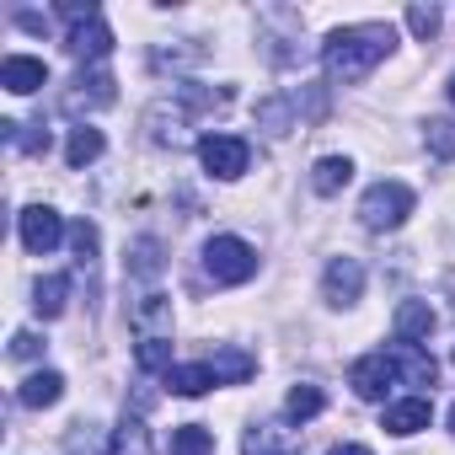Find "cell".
Listing matches in <instances>:
<instances>
[{
  "mask_svg": "<svg viewBox=\"0 0 455 455\" xmlns=\"http://www.w3.org/2000/svg\"><path fill=\"white\" fill-rule=\"evenodd\" d=\"M225 102H231V86H193V81H182V86H172L166 97H156L150 108H145V134H150V145H161V150H188V145H198L193 140V124L204 118V113H220Z\"/></svg>",
  "mask_w": 455,
  "mask_h": 455,
  "instance_id": "obj_1",
  "label": "cell"
},
{
  "mask_svg": "<svg viewBox=\"0 0 455 455\" xmlns=\"http://www.w3.org/2000/svg\"><path fill=\"white\" fill-rule=\"evenodd\" d=\"M391 49H396L391 22H354V28H338V33L322 38V70L348 86V81H364Z\"/></svg>",
  "mask_w": 455,
  "mask_h": 455,
  "instance_id": "obj_2",
  "label": "cell"
},
{
  "mask_svg": "<svg viewBox=\"0 0 455 455\" xmlns=\"http://www.w3.org/2000/svg\"><path fill=\"white\" fill-rule=\"evenodd\" d=\"M60 17L70 22V33H65V49L92 70V65H102L108 54H113V28L102 22V12L92 6V0H86V6H81V0H70V6H60Z\"/></svg>",
  "mask_w": 455,
  "mask_h": 455,
  "instance_id": "obj_3",
  "label": "cell"
},
{
  "mask_svg": "<svg viewBox=\"0 0 455 455\" xmlns=\"http://www.w3.org/2000/svg\"><path fill=\"white\" fill-rule=\"evenodd\" d=\"M412 188L407 182H375V188H364V198H359V225L364 231H396V225L412 214Z\"/></svg>",
  "mask_w": 455,
  "mask_h": 455,
  "instance_id": "obj_4",
  "label": "cell"
},
{
  "mask_svg": "<svg viewBox=\"0 0 455 455\" xmlns=\"http://www.w3.org/2000/svg\"><path fill=\"white\" fill-rule=\"evenodd\" d=\"M204 274L214 284H247L258 274V252L242 236H209L204 242Z\"/></svg>",
  "mask_w": 455,
  "mask_h": 455,
  "instance_id": "obj_5",
  "label": "cell"
},
{
  "mask_svg": "<svg viewBox=\"0 0 455 455\" xmlns=\"http://www.w3.org/2000/svg\"><path fill=\"white\" fill-rule=\"evenodd\" d=\"M198 161H204L209 177L236 182V177L252 166V145H247L242 134H204V140H198Z\"/></svg>",
  "mask_w": 455,
  "mask_h": 455,
  "instance_id": "obj_6",
  "label": "cell"
},
{
  "mask_svg": "<svg viewBox=\"0 0 455 455\" xmlns=\"http://www.w3.org/2000/svg\"><path fill=\"white\" fill-rule=\"evenodd\" d=\"M17 236H22V247H28L33 258H49V252L65 242V220H60V209H49V204H28V209L17 214Z\"/></svg>",
  "mask_w": 455,
  "mask_h": 455,
  "instance_id": "obj_7",
  "label": "cell"
},
{
  "mask_svg": "<svg viewBox=\"0 0 455 455\" xmlns=\"http://www.w3.org/2000/svg\"><path fill=\"white\" fill-rule=\"evenodd\" d=\"M113 102H118L113 76H108V70H97V65H92V70H81V76L65 86V97H60V108H65V113H76V118H81V113H102V108H113Z\"/></svg>",
  "mask_w": 455,
  "mask_h": 455,
  "instance_id": "obj_8",
  "label": "cell"
},
{
  "mask_svg": "<svg viewBox=\"0 0 455 455\" xmlns=\"http://www.w3.org/2000/svg\"><path fill=\"white\" fill-rule=\"evenodd\" d=\"M348 386H354V396H359V402H386V396H391V386H396V364H391V354L380 348V354L354 359Z\"/></svg>",
  "mask_w": 455,
  "mask_h": 455,
  "instance_id": "obj_9",
  "label": "cell"
},
{
  "mask_svg": "<svg viewBox=\"0 0 455 455\" xmlns=\"http://www.w3.org/2000/svg\"><path fill=\"white\" fill-rule=\"evenodd\" d=\"M129 327H134V343L145 338H172V300L161 290H140L129 300Z\"/></svg>",
  "mask_w": 455,
  "mask_h": 455,
  "instance_id": "obj_10",
  "label": "cell"
},
{
  "mask_svg": "<svg viewBox=\"0 0 455 455\" xmlns=\"http://www.w3.org/2000/svg\"><path fill=\"white\" fill-rule=\"evenodd\" d=\"M322 295H327V306H338V311L359 306V295H364V263H359V258H332L327 274H322Z\"/></svg>",
  "mask_w": 455,
  "mask_h": 455,
  "instance_id": "obj_11",
  "label": "cell"
},
{
  "mask_svg": "<svg viewBox=\"0 0 455 455\" xmlns=\"http://www.w3.org/2000/svg\"><path fill=\"white\" fill-rule=\"evenodd\" d=\"M428 418H434L428 396H402V402H386L380 428H386V434H396V439H412V434H423V428H428Z\"/></svg>",
  "mask_w": 455,
  "mask_h": 455,
  "instance_id": "obj_12",
  "label": "cell"
},
{
  "mask_svg": "<svg viewBox=\"0 0 455 455\" xmlns=\"http://www.w3.org/2000/svg\"><path fill=\"white\" fill-rule=\"evenodd\" d=\"M0 86H6L12 97H33L38 86H49V65L33 60V54H6L0 60Z\"/></svg>",
  "mask_w": 455,
  "mask_h": 455,
  "instance_id": "obj_13",
  "label": "cell"
},
{
  "mask_svg": "<svg viewBox=\"0 0 455 455\" xmlns=\"http://www.w3.org/2000/svg\"><path fill=\"white\" fill-rule=\"evenodd\" d=\"M242 455H300V434L284 423H252L242 434Z\"/></svg>",
  "mask_w": 455,
  "mask_h": 455,
  "instance_id": "obj_14",
  "label": "cell"
},
{
  "mask_svg": "<svg viewBox=\"0 0 455 455\" xmlns=\"http://www.w3.org/2000/svg\"><path fill=\"white\" fill-rule=\"evenodd\" d=\"M391 364H396V380L402 386H434L439 380V364L423 343H396L391 348Z\"/></svg>",
  "mask_w": 455,
  "mask_h": 455,
  "instance_id": "obj_15",
  "label": "cell"
},
{
  "mask_svg": "<svg viewBox=\"0 0 455 455\" xmlns=\"http://www.w3.org/2000/svg\"><path fill=\"white\" fill-rule=\"evenodd\" d=\"M439 327L428 300H402L396 306V343H428V332Z\"/></svg>",
  "mask_w": 455,
  "mask_h": 455,
  "instance_id": "obj_16",
  "label": "cell"
},
{
  "mask_svg": "<svg viewBox=\"0 0 455 455\" xmlns=\"http://www.w3.org/2000/svg\"><path fill=\"white\" fill-rule=\"evenodd\" d=\"M209 370H214V380H220V386H242V380H252L258 359H252L247 348H231V343H220V348L209 354Z\"/></svg>",
  "mask_w": 455,
  "mask_h": 455,
  "instance_id": "obj_17",
  "label": "cell"
},
{
  "mask_svg": "<svg viewBox=\"0 0 455 455\" xmlns=\"http://www.w3.org/2000/svg\"><path fill=\"white\" fill-rule=\"evenodd\" d=\"M60 396H65V375L60 370H38V375H28L17 386V402L22 407H54Z\"/></svg>",
  "mask_w": 455,
  "mask_h": 455,
  "instance_id": "obj_18",
  "label": "cell"
},
{
  "mask_svg": "<svg viewBox=\"0 0 455 455\" xmlns=\"http://www.w3.org/2000/svg\"><path fill=\"white\" fill-rule=\"evenodd\" d=\"M65 455H113V428H102V423H70V434H65Z\"/></svg>",
  "mask_w": 455,
  "mask_h": 455,
  "instance_id": "obj_19",
  "label": "cell"
},
{
  "mask_svg": "<svg viewBox=\"0 0 455 455\" xmlns=\"http://www.w3.org/2000/svg\"><path fill=\"white\" fill-rule=\"evenodd\" d=\"M295 118H300L295 97H263V102H258V129H263V134H274V140H279V134H290V129H295Z\"/></svg>",
  "mask_w": 455,
  "mask_h": 455,
  "instance_id": "obj_20",
  "label": "cell"
},
{
  "mask_svg": "<svg viewBox=\"0 0 455 455\" xmlns=\"http://www.w3.org/2000/svg\"><path fill=\"white\" fill-rule=\"evenodd\" d=\"M348 177H354V161H348V156H322V161L311 166V188H316L322 198L343 193V188H348Z\"/></svg>",
  "mask_w": 455,
  "mask_h": 455,
  "instance_id": "obj_21",
  "label": "cell"
},
{
  "mask_svg": "<svg viewBox=\"0 0 455 455\" xmlns=\"http://www.w3.org/2000/svg\"><path fill=\"white\" fill-rule=\"evenodd\" d=\"M65 300H70V279H65V274H49V279L33 284V311H38L44 322H54V316L65 311Z\"/></svg>",
  "mask_w": 455,
  "mask_h": 455,
  "instance_id": "obj_22",
  "label": "cell"
},
{
  "mask_svg": "<svg viewBox=\"0 0 455 455\" xmlns=\"http://www.w3.org/2000/svg\"><path fill=\"white\" fill-rule=\"evenodd\" d=\"M268 28H290V33H300V17H295V12H263V17H258V33H268ZM268 60H274V65H295V60H300L295 38H279V49H274Z\"/></svg>",
  "mask_w": 455,
  "mask_h": 455,
  "instance_id": "obj_23",
  "label": "cell"
},
{
  "mask_svg": "<svg viewBox=\"0 0 455 455\" xmlns=\"http://www.w3.org/2000/svg\"><path fill=\"white\" fill-rule=\"evenodd\" d=\"M108 145H102V129H92V124H81V129H70V145H65V161H70V172H81V166H92L97 156H102Z\"/></svg>",
  "mask_w": 455,
  "mask_h": 455,
  "instance_id": "obj_24",
  "label": "cell"
},
{
  "mask_svg": "<svg viewBox=\"0 0 455 455\" xmlns=\"http://www.w3.org/2000/svg\"><path fill=\"white\" fill-rule=\"evenodd\" d=\"M166 386H172L177 396H204V391H209V386H220V380H214L209 359H198V364H177V370L166 375Z\"/></svg>",
  "mask_w": 455,
  "mask_h": 455,
  "instance_id": "obj_25",
  "label": "cell"
},
{
  "mask_svg": "<svg viewBox=\"0 0 455 455\" xmlns=\"http://www.w3.org/2000/svg\"><path fill=\"white\" fill-rule=\"evenodd\" d=\"M134 364H140V375H172L177 364H172V338H145V343H134Z\"/></svg>",
  "mask_w": 455,
  "mask_h": 455,
  "instance_id": "obj_26",
  "label": "cell"
},
{
  "mask_svg": "<svg viewBox=\"0 0 455 455\" xmlns=\"http://www.w3.org/2000/svg\"><path fill=\"white\" fill-rule=\"evenodd\" d=\"M113 455H150V434L134 412H124V423L113 428Z\"/></svg>",
  "mask_w": 455,
  "mask_h": 455,
  "instance_id": "obj_27",
  "label": "cell"
},
{
  "mask_svg": "<svg viewBox=\"0 0 455 455\" xmlns=\"http://www.w3.org/2000/svg\"><path fill=\"white\" fill-rule=\"evenodd\" d=\"M322 407H327L322 386H295V391L284 396V418H290V423H306V418H316Z\"/></svg>",
  "mask_w": 455,
  "mask_h": 455,
  "instance_id": "obj_28",
  "label": "cell"
},
{
  "mask_svg": "<svg viewBox=\"0 0 455 455\" xmlns=\"http://www.w3.org/2000/svg\"><path fill=\"white\" fill-rule=\"evenodd\" d=\"M172 455H214V434L204 423H182L172 428Z\"/></svg>",
  "mask_w": 455,
  "mask_h": 455,
  "instance_id": "obj_29",
  "label": "cell"
},
{
  "mask_svg": "<svg viewBox=\"0 0 455 455\" xmlns=\"http://www.w3.org/2000/svg\"><path fill=\"white\" fill-rule=\"evenodd\" d=\"M423 145H428V156L455 161V118H428L423 124Z\"/></svg>",
  "mask_w": 455,
  "mask_h": 455,
  "instance_id": "obj_30",
  "label": "cell"
},
{
  "mask_svg": "<svg viewBox=\"0 0 455 455\" xmlns=\"http://www.w3.org/2000/svg\"><path fill=\"white\" fill-rule=\"evenodd\" d=\"M156 274H161V242H156V236H145V242H134L129 279H156Z\"/></svg>",
  "mask_w": 455,
  "mask_h": 455,
  "instance_id": "obj_31",
  "label": "cell"
},
{
  "mask_svg": "<svg viewBox=\"0 0 455 455\" xmlns=\"http://www.w3.org/2000/svg\"><path fill=\"white\" fill-rule=\"evenodd\" d=\"M97 242H102V236H97L92 220L70 225V247H76V263H81V268H97Z\"/></svg>",
  "mask_w": 455,
  "mask_h": 455,
  "instance_id": "obj_32",
  "label": "cell"
},
{
  "mask_svg": "<svg viewBox=\"0 0 455 455\" xmlns=\"http://www.w3.org/2000/svg\"><path fill=\"white\" fill-rule=\"evenodd\" d=\"M407 28L428 44V38L439 33V6H407Z\"/></svg>",
  "mask_w": 455,
  "mask_h": 455,
  "instance_id": "obj_33",
  "label": "cell"
},
{
  "mask_svg": "<svg viewBox=\"0 0 455 455\" xmlns=\"http://www.w3.org/2000/svg\"><path fill=\"white\" fill-rule=\"evenodd\" d=\"M198 60H204V49H156L150 54L156 70H182V65H198Z\"/></svg>",
  "mask_w": 455,
  "mask_h": 455,
  "instance_id": "obj_34",
  "label": "cell"
},
{
  "mask_svg": "<svg viewBox=\"0 0 455 455\" xmlns=\"http://www.w3.org/2000/svg\"><path fill=\"white\" fill-rule=\"evenodd\" d=\"M44 354V338L38 332H17L12 338V359H38Z\"/></svg>",
  "mask_w": 455,
  "mask_h": 455,
  "instance_id": "obj_35",
  "label": "cell"
},
{
  "mask_svg": "<svg viewBox=\"0 0 455 455\" xmlns=\"http://www.w3.org/2000/svg\"><path fill=\"white\" fill-rule=\"evenodd\" d=\"M17 28H28V33H49V17H38V12H22V17H17Z\"/></svg>",
  "mask_w": 455,
  "mask_h": 455,
  "instance_id": "obj_36",
  "label": "cell"
},
{
  "mask_svg": "<svg viewBox=\"0 0 455 455\" xmlns=\"http://www.w3.org/2000/svg\"><path fill=\"white\" fill-rule=\"evenodd\" d=\"M327 455H375V450H364V444H332Z\"/></svg>",
  "mask_w": 455,
  "mask_h": 455,
  "instance_id": "obj_37",
  "label": "cell"
},
{
  "mask_svg": "<svg viewBox=\"0 0 455 455\" xmlns=\"http://www.w3.org/2000/svg\"><path fill=\"white\" fill-rule=\"evenodd\" d=\"M450 434H455V407H450Z\"/></svg>",
  "mask_w": 455,
  "mask_h": 455,
  "instance_id": "obj_38",
  "label": "cell"
},
{
  "mask_svg": "<svg viewBox=\"0 0 455 455\" xmlns=\"http://www.w3.org/2000/svg\"><path fill=\"white\" fill-rule=\"evenodd\" d=\"M450 102H455V81H450Z\"/></svg>",
  "mask_w": 455,
  "mask_h": 455,
  "instance_id": "obj_39",
  "label": "cell"
}]
</instances>
